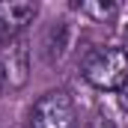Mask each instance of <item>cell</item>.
<instances>
[{"label":"cell","mask_w":128,"mask_h":128,"mask_svg":"<svg viewBox=\"0 0 128 128\" xmlns=\"http://www.w3.org/2000/svg\"><path fill=\"white\" fill-rule=\"evenodd\" d=\"M86 128H116V125H113V119H110V116H107L104 110H96V113L90 116Z\"/></svg>","instance_id":"52a82bcc"},{"label":"cell","mask_w":128,"mask_h":128,"mask_svg":"<svg viewBox=\"0 0 128 128\" xmlns=\"http://www.w3.org/2000/svg\"><path fill=\"white\" fill-rule=\"evenodd\" d=\"M6 68V78H9V86L18 90L27 84V74H30V63H27V45L24 42H12L9 45V60H3Z\"/></svg>","instance_id":"277c9868"},{"label":"cell","mask_w":128,"mask_h":128,"mask_svg":"<svg viewBox=\"0 0 128 128\" xmlns=\"http://www.w3.org/2000/svg\"><path fill=\"white\" fill-rule=\"evenodd\" d=\"M36 15L39 6L30 0H0V45H12Z\"/></svg>","instance_id":"3957f363"},{"label":"cell","mask_w":128,"mask_h":128,"mask_svg":"<svg viewBox=\"0 0 128 128\" xmlns=\"http://www.w3.org/2000/svg\"><path fill=\"white\" fill-rule=\"evenodd\" d=\"M116 96H119V107H122V110H128V80L122 84V90H119Z\"/></svg>","instance_id":"ba28073f"},{"label":"cell","mask_w":128,"mask_h":128,"mask_svg":"<svg viewBox=\"0 0 128 128\" xmlns=\"http://www.w3.org/2000/svg\"><path fill=\"white\" fill-rule=\"evenodd\" d=\"M9 86V78H6V68H3V60H0V92Z\"/></svg>","instance_id":"9c48e42d"},{"label":"cell","mask_w":128,"mask_h":128,"mask_svg":"<svg viewBox=\"0 0 128 128\" xmlns=\"http://www.w3.org/2000/svg\"><path fill=\"white\" fill-rule=\"evenodd\" d=\"M68 33L72 30H68L66 21L51 24V30H48V36H45V60H48V63H57L66 51H68Z\"/></svg>","instance_id":"5b68a950"},{"label":"cell","mask_w":128,"mask_h":128,"mask_svg":"<svg viewBox=\"0 0 128 128\" xmlns=\"http://www.w3.org/2000/svg\"><path fill=\"white\" fill-rule=\"evenodd\" d=\"M78 9H80V15H86V18H96V21H110V18H116V12H119V6H116V3H101V0L80 3Z\"/></svg>","instance_id":"8992f818"},{"label":"cell","mask_w":128,"mask_h":128,"mask_svg":"<svg viewBox=\"0 0 128 128\" xmlns=\"http://www.w3.org/2000/svg\"><path fill=\"white\" fill-rule=\"evenodd\" d=\"M84 80L101 92H119L128 80L125 48H96L84 60Z\"/></svg>","instance_id":"6da1fadb"},{"label":"cell","mask_w":128,"mask_h":128,"mask_svg":"<svg viewBox=\"0 0 128 128\" xmlns=\"http://www.w3.org/2000/svg\"><path fill=\"white\" fill-rule=\"evenodd\" d=\"M74 125H78V110L66 90H48L30 107L27 128H74Z\"/></svg>","instance_id":"7a4b0ae2"},{"label":"cell","mask_w":128,"mask_h":128,"mask_svg":"<svg viewBox=\"0 0 128 128\" xmlns=\"http://www.w3.org/2000/svg\"><path fill=\"white\" fill-rule=\"evenodd\" d=\"M125 54H128V27H125Z\"/></svg>","instance_id":"30bf717a"}]
</instances>
